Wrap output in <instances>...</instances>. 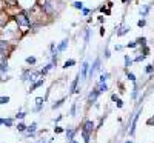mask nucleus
Segmentation results:
<instances>
[{
	"mask_svg": "<svg viewBox=\"0 0 154 143\" xmlns=\"http://www.w3.org/2000/svg\"><path fill=\"white\" fill-rule=\"evenodd\" d=\"M109 79V72H105V74H102L100 75V79H99V83H105V80Z\"/></svg>",
	"mask_w": 154,
	"mask_h": 143,
	"instance_id": "nucleus-27",
	"label": "nucleus"
},
{
	"mask_svg": "<svg viewBox=\"0 0 154 143\" xmlns=\"http://www.w3.org/2000/svg\"><path fill=\"white\" fill-rule=\"evenodd\" d=\"M6 103H9V97L3 96V97H0V105H6Z\"/></svg>",
	"mask_w": 154,
	"mask_h": 143,
	"instance_id": "nucleus-31",
	"label": "nucleus"
},
{
	"mask_svg": "<svg viewBox=\"0 0 154 143\" xmlns=\"http://www.w3.org/2000/svg\"><path fill=\"white\" fill-rule=\"evenodd\" d=\"M3 120H5V119H0V126H2V125H3Z\"/></svg>",
	"mask_w": 154,
	"mask_h": 143,
	"instance_id": "nucleus-47",
	"label": "nucleus"
},
{
	"mask_svg": "<svg viewBox=\"0 0 154 143\" xmlns=\"http://www.w3.org/2000/svg\"><path fill=\"white\" fill-rule=\"evenodd\" d=\"M149 9H151V6L149 5H143L142 8H140V16H142L143 19L148 16V12H149Z\"/></svg>",
	"mask_w": 154,
	"mask_h": 143,
	"instance_id": "nucleus-16",
	"label": "nucleus"
},
{
	"mask_svg": "<svg viewBox=\"0 0 154 143\" xmlns=\"http://www.w3.org/2000/svg\"><path fill=\"white\" fill-rule=\"evenodd\" d=\"M74 65H75V60H66L65 62V65H63V68H65V69H68V68H71V66H74Z\"/></svg>",
	"mask_w": 154,
	"mask_h": 143,
	"instance_id": "nucleus-24",
	"label": "nucleus"
},
{
	"mask_svg": "<svg viewBox=\"0 0 154 143\" xmlns=\"http://www.w3.org/2000/svg\"><path fill=\"white\" fill-rule=\"evenodd\" d=\"M74 134H75V129H72V128L66 129V138H68V141L74 140Z\"/></svg>",
	"mask_w": 154,
	"mask_h": 143,
	"instance_id": "nucleus-17",
	"label": "nucleus"
},
{
	"mask_svg": "<svg viewBox=\"0 0 154 143\" xmlns=\"http://www.w3.org/2000/svg\"><path fill=\"white\" fill-rule=\"evenodd\" d=\"M43 102H45L43 97H37V99H35V108H34L32 111H34V112H38V111H40V109L43 108Z\"/></svg>",
	"mask_w": 154,
	"mask_h": 143,
	"instance_id": "nucleus-9",
	"label": "nucleus"
},
{
	"mask_svg": "<svg viewBox=\"0 0 154 143\" xmlns=\"http://www.w3.org/2000/svg\"><path fill=\"white\" fill-rule=\"evenodd\" d=\"M16 128H17V131H19V132H26V125L22 123V122H20V123H17V126H16Z\"/></svg>",
	"mask_w": 154,
	"mask_h": 143,
	"instance_id": "nucleus-22",
	"label": "nucleus"
},
{
	"mask_svg": "<svg viewBox=\"0 0 154 143\" xmlns=\"http://www.w3.org/2000/svg\"><path fill=\"white\" fill-rule=\"evenodd\" d=\"M68 43H69V40L68 38H65V40H62V43L56 48V53H63V51H65L66 48H68Z\"/></svg>",
	"mask_w": 154,
	"mask_h": 143,
	"instance_id": "nucleus-11",
	"label": "nucleus"
},
{
	"mask_svg": "<svg viewBox=\"0 0 154 143\" xmlns=\"http://www.w3.org/2000/svg\"><path fill=\"white\" fill-rule=\"evenodd\" d=\"M43 79H38V80H35V82H32V85H31V88H29V93H32V91H35L37 88H40L42 85H43Z\"/></svg>",
	"mask_w": 154,
	"mask_h": 143,
	"instance_id": "nucleus-13",
	"label": "nucleus"
},
{
	"mask_svg": "<svg viewBox=\"0 0 154 143\" xmlns=\"http://www.w3.org/2000/svg\"><path fill=\"white\" fill-rule=\"evenodd\" d=\"M82 137H83V141H85V143H89V141H91V134L86 132V131H83V129H82Z\"/></svg>",
	"mask_w": 154,
	"mask_h": 143,
	"instance_id": "nucleus-18",
	"label": "nucleus"
},
{
	"mask_svg": "<svg viewBox=\"0 0 154 143\" xmlns=\"http://www.w3.org/2000/svg\"><path fill=\"white\" fill-rule=\"evenodd\" d=\"M145 57H146V56H145V54H142V56H137V57H136L134 60H136V62H142V60H143Z\"/></svg>",
	"mask_w": 154,
	"mask_h": 143,
	"instance_id": "nucleus-41",
	"label": "nucleus"
},
{
	"mask_svg": "<svg viewBox=\"0 0 154 143\" xmlns=\"http://www.w3.org/2000/svg\"><path fill=\"white\" fill-rule=\"evenodd\" d=\"M89 14H91V9H89V8H83V9H82V16L86 17V16H89Z\"/></svg>",
	"mask_w": 154,
	"mask_h": 143,
	"instance_id": "nucleus-36",
	"label": "nucleus"
},
{
	"mask_svg": "<svg viewBox=\"0 0 154 143\" xmlns=\"http://www.w3.org/2000/svg\"><path fill=\"white\" fill-rule=\"evenodd\" d=\"M14 22H16V25L19 26V29H20L22 32H26V31L31 28V23H32L31 17H29L25 11L17 12V14L14 16Z\"/></svg>",
	"mask_w": 154,
	"mask_h": 143,
	"instance_id": "nucleus-1",
	"label": "nucleus"
},
{
	"mask_svg": "<svg viewBox=\"0 0 154 143\" xmlns=\"http://www.w3.org/2000/svg\"><path fill=\"white\" fill-rule=\"evenodd\" d=\"M126 46H128V48H136V46H137V42H130Z\"/></svg>",
	"mask_w": 154,
	"mask_h": 143,
	"instance_id": "nucleus-43",
	"label": "nucleus"
},
{
	"mask_svg": "<svg viewBox=\"0 0 154 143\" xmlns=\"http://www.w3.org/2000/svg\"><path fill=\"white\" fill-rule=\"evenodd\" d=\"M75 111H77V103H74V105H72V108H71V117H74L75 115Z\"/></svg>",
	"mask_w": 154,
	"mask_h": 143,
	"instance_id": "nucleus-39",
	"label": "nucleus"
},
{
	"mask_svg": "<svg viewBox=\"0 0 154 143\" xmlns=\"http://www.w3.org/2000/svg\"><path fill=\"white\" fill-rule=\"evenodd\" d=\"M53 66H54V63H53V62H51V63H48L46 66H45V68H43V69L40 71V74H42V75H45V74H46L48 71H51V69H53Z\"/></svg>",
	"mask_w": 154,
	"mask_h": 143,
	"instance_id": "nucleus-19",
	"label": "nucleus"
},
{
	"mask_svg": "<svg viewBox=\"0 0 154 143\" xmlns=\"http://www.w3.org/2000/svg\"><path fill=\"white\" fill-rule=\"evenodd\" d=\"M99 94H100V93H99V89H97V88H94V89H93V93L89 94V97H88V99H89V103H94V102L97 100Z\"/></svg>",
	"mask_w": 154,
	"mask_h": 143,
	"instance_id": "nucleus-15",
	"label": "nucleus"
},
{
	"mask_svg": "<svg viewBox=\"0 0 154 143\" xmlns=\"http://www.w3.org/2000/svg\"><path fill=\"white\" fill-rule=\"evenodd\" d=\"M100 23H103V16H99V19H97Z\"/></svg>",
	"mask_w": 154,
	"mask_h": 143,
	"instance_id": "nucleus-45",
	"label": "nucleus"
},
{
	"mask_svg": "<svg viewBox=\"0 0 154 143\" xmlns=\"http://www.w3.org/2000/svg\"><path fill=\"white\" fill-rule=\"evenodd\" d=\"M116 105H117V108H122L123 106V102L120 99H117V100H116Z\"/></svg>",
	"mask_w": 154,
	"mask_h": 143,
	"instance_id": "nucleus-42",
	"label": "nucleus"
},
{
	"mask_svg": "<svg viewBox=\"0 0 154 143\" xmlns=\"http://www.w3.org/2000/svg\"><path fill=\"white\" fill-rule=\"evenodd\" d=\"M88 72H89V63L88 62H83L82 63V72H80V77H82L83 80L88 77Z\"/></svg>",
	"mask_w": 154,
	"mask_h": 143,
	"instance_id": "nucleus-6",
	"label": "nucleus"
},
{
	"mask_svg": "<svg viewBox=\"0 0 154 143\" xmlns=\"http://www.w3.org/2000/svg\"><path fill=\"white\" fill-rule=\"evenodd\" d=\"M54 132H56V134L63 132V128H62V126H56V128H54Z\"/></svg>",
	"mask_w": 154,
	"mask_h": 143,
	"instance_id": "nucleus-40",
	"label": "nucleus"
},
{
	"mask_svg": "<svg viewBox=\"0 0 154 143\" xmlns=\"http://www.w3.org/2000/svg\"><path fill=\"white\" fill-rule=\"evenodd\" d=\"M126 77H128V80H131V82H136V75H134L133 72H130V71H128V72H126Z\"/></svg>",
	"mask_w": 154,
	"mask_h": 143,
	"instance_id": "nucleus-33",
	"label": "nucleus"
},
{
	"mask_svg": "<svg viewBox=\"0 0 154 143\" xmlns=\"http://www.w3.org/2000/svg\"><path fill=\"white\" fill-rule=\"evenodd\" d=\"M63 102H65V99H60V100H57L54 105H53V109H57V108H60L62 105H63Z\"/></svg>",
	"mask_w": 154,
	"mask_h": 143,
	"instance_id": "nucleus-29",
	"label": "nucleus"
},
{
	"mask_svg": "<svg viewBox=\"0 0 154 143\" xmlns=\"http://www.w3.org/2000/svg\"><path fill=\"white\" fill-rule=\"evenodd\" d=\"M136 42H137V45H142V46H145V45H146V38H145V37H139Z\"/></svg>",
	"mask_w": 154,
	"mask_h": 143,
	"instance_id": "nucleus-30",
	"label": "nucleus"
},
{
	"mask_svg": "<svg viewBox=\"0 0 154 143\" xmlns=\"http://www.w3.org/2000/svg\"><path fill=\"white\" fill-rule=\"evenodd\" d=\"M99 68H100V59H96V62L93 63V66H89V72H88V75H89V77H93L94 72H96Z\"/></svg>",
	"mask_w": 154,
	"mask_h": 143,
	"instance_id": "nucleus-5",
	"label": "nucleus"
},
{
	"mask_svg": "<svg viewBox=\"0 0 154 143\" xmlns=\"http://www.w3.org/2000/svg\"><path fill=\"white\" fill-rule=\"evenodd\" d=\"M89 32H91V31H89V28H86L85 29V43L89 42Z\"/></svg>",
	"mask_w": 154,
	"mask_h": 143,
	"instance_id": "nucleus-37",
	"label": "nucleus"
},
{
	"mask_svg": "<svg viewBox=\"0 0 154 143\" xmlns=\"http://www.w3.org/2000/svg\"><path fill=\"white\" fill-rule=\"evenodd\" d=\"M35 62H37L35 57H32V56H31V57H26V63H28V65H35Z\"/></svg>",
	"mask_w": 154,
	"mask_h": 143,
	"instance_id": "nucleus-35",
	"label": "nucleus"
},
{
	"mask_svg": "<svg viewBox=\"0 0 154 143\" xmlns=\"http://www.w3.org/2000/svg\"><path fill=\"white\" fill-rule=\"evenodd\" d=\"M114 48H116V51H120V49H122V46H120V45H116Z\"/></svg>",
	"mask_w": 154,
	"mask_h": 143,
	"instance_id": "nucleus-46",
	"label": "nucleus"
},
{
	"mask_svg": "<svg viewBox=\"0 0 154 143\" xmlns=\"http://www.w3.org/2000/svg\"><path fill=\"white\" fill-rule=\"evenodd\" d=\"M40 75H42V74H40V71H31V72H29V77H28V80L32 83V82H35Z\"/></svg>",
	"mask_w": 154,
	"mask_h": 143,
	"instance_id": "nucleus-14",
	"label": "nucleus"
},
{
	"mask_svg": "<svg viewBox=\"0 0 154 143\" xmlns=\"http://www.w3.org/2000/svg\"><path fill=\"white\" fill-rule=\"evenodd\" d=\"M140 112H142V111H140L139 109V112L134 115V119H133V123H131V129H130V134L131 135H134V132H136V125H137V120H139V115H140Z\"/></svg>",
	"mask_w": 154,
	"mask_h": 143,
	"instance_id": "nucleus-10",
	"label": "nucleus"
},
{
	"mask_svg": "<svg viewBox=\"0 0 154 143\" xmlns=\"http://www.w3.org/2000/svg\"><path fill=\"white\" fill-rule=\"evenodd\" d=\"M69 143H79V141H75V140H71V141H69Z\"/></svg>",
	"mask_w": 154,
	"mask_h": 143,
	"instance_id": "nucleus-48",
	"label": "nucleus"
},
{
	"mask_svg": "<svg viewBox=\"0 0 154 143\" xmlns=\"http://www.w3.org/2000/svg\"><path fill=\"white\" fill-rule=\"evenodd\" d=\"M130 29H131L130 26H120V31H117V35H119V37H122V35H125Z\"/></svg>",
	"mask_w": 154,
	"mask_h": 143,
	"instance_id": "nucleus-20",
	"label": "nucleus"
},
{
	"mask_svg": "<svg viewBox=\"0 0 154 143\" xmlns=\"http://www.w3.org/2000/svg\"><path fill=\"white\" fill-rule=\"evenodd\" d=\"M128 2H131V0H128Z\"/></svg>",
	"mask_w": 154,
	"mask_h": 143,
	"instance_id": "nucleus-50",
	"label": "nucleus"
},
{
	"mask_svg": "<svg viewBox=\"0 0 154 143\" xmlns=\"http://www.w3.org/2000/svg\"><path fill=\"white\" fill-rule=\"evenodd\" d=\"M38 8H40V11L43 12L45 16H54V12H56L54 0H40Z\"/></svg>",
	"mask_w": 154,
	"mask_h": 143,
	"instance_id": "nucleus-2",
	"label": "nucleus"
},
{
	"mask_svg": "<svg viewBox=\"0 0 154 143\" xmlns=\"http://www.w3.org/2000/svg\"><path fill=\"white\" fill-rule=\"evenodd\" d=\"M72 8H75V9H83L85 6H83V2H79V0H75V2H72Z\"/></svg>",
	"mask_w": 154,
	"mask_h": 143,
	"instance_id": "nucleus-21",
	"label": "nucleus"
},
{
	"mask_svg": "<svg viewBox=\"0 0 154 143\" xmlns=\"http://www.w3.org/2000/svg\"><path fill=\"white\" fill-rule=\"evenodd\" d=\"M131 65H133V60L128 57V56H125V66L128 68V66H131Z\"/></svg>",
	"mask_w": 154,
	"mask_h": 143,
	"instance_id": "nucleus-34",
	"label": "nucleus"
},
{
	"mask_svg": "<svg viewBox=\"0 0 154 143\" xmlns=\"http://www.w3.org/2000/svg\"><path fill=\"white\" fill-rule=\"evenodd\" d=\"M25 117H26V112H23V111H19V112L16 114V119H17V120H23Z\"/></svg>",
	"mask_w": 154,
	"mask_h": 143,
	"instance_id": "nucleus-28",
	"label": "nucleus"
},
{
	"mask_svg": "<svg viewBox=\"0 0 154 143\" xmlns=\"http://www.w3.org/2000/svg\"><path fill=\"white\" fill-rule=\"evenodd\" d=\"M152 117H154V115H152Z\"/></svg>",
	"mask_w": 154,
	"mask_h": 143,
	"instance_id": "nucleus-51",
	"label": "nucleus"
},
{
	"mask_svg": "<svg viewBox=\"0 0 154 143\" xmlns=\"http://www.w3.org/2000/svg\"><path fill=\"white\" fill-rule=\"evenodd\" d=\"M35 131H37V123H35V122L31 123L29 126H26V135H34Z\"/></svg>",
	"mask_w": 154,
	"mask_h": 143,
	"instance_id": "nucleus-12",
	"label": "nucleus"
},
{
	"mask_svg": "<svg viewBox=\"0 0 154 143\" xmlns=\"http://www.w3.org/2000/svg\"><path fill=\"white\" fill-rule=\"evenodd\" d=\"M82 129H83V131H86V132H89V134H93V131H94L93 120H85L83 125H82Z\"/></svg>",
	"mask_w": 154,
	"mask_h": 143,
	"instance_id": "nucleus-4",
	"label": "nucleus"
},
{
	"mask_svg": "<svg viewBox=\"0 0 154 143\" xmlns=\"http://www.w3.org/2000/svg\"><path fill=\"white\" fill-rule=\"evenodd\" d=\"M117 99H119V97L116 96V94H112V96H111V100H112V102H116V100H117Z\"/></svg>",
	"mask_w": 154,
	"mask_h": 143,
	"instance_id": "nucleus-44",
	"label": "nucleus"
},
{
	"mask_svg": "<svg viewBox=\"0 0 154 143\" xmlns=\"http://www.w3.org/2000/svg\"><path fill=\"white\" fill-rule=\"evenodd\" d=\"M145 25H146V20H145L143 17H142V19H140L139 22H137V26H139V28H143V26H145Z\"/></svg>",
	"mask_w": 154,
	"mask_h": 143,
	"instance_id": "nucleus-32",
	"label": "nucleus"
},
{
	"mask_svg": "<svg viewBox=\"0 0 154 143\" xmlns=\"http://www.w3.org/2000/svg\"><path fill=\"white\" fill-rule=\"evenodd\" d=\"M125 143H133V141H131V140H126V141H125Z\"/></svg>",
	"mask_w": 154,
	"mask_h": 143,
	"instance_id": "nucleus-49",
	"label": "nucleus"
},
{
	"mask_svg": "<svg viewBox=\"0 0 154 143\" xmlns=\"http://www.w3.org/2000/svg\"><path fill=\"white\" fill-rule=\"evenodd\" d=\"M97 89H99V93L102 94V93H106V91H108V86H106V83H100L97 86Z\"/></svg>",
	"mask_w": 154,
	"mask_h": 143,
	"instance_id": "nucleus-23",
	"label": "nucleus"
},
{
	"mask_svg": "<svg viewBox=\"0 0 154 143\" xmlns=\"http://www.w3.org/2000/svg\"><path fill=\"white\" fill-rule=\"evenodd\" d=\"M5 5H6V6H11V8H14V6H17L19 3H17V0H5Z\"/></svg>",
	"mask_w": 154,
	"mask_h": 143,
	"instance_id": "nucleus-25",
	"label": "nucleus"
},
{
	"mask_svg": "<svg viewBox=\"0 0 154 143\" xmlns=\"http://www.w3.org/2000/svg\"><path fill=\"white\" fill-rule=\"evenodd\" d=\"M79 79H80V74L75 77V79L72 80V83H71V86H69V93H79V89H77V85H79Z\"/></svg>",
	"mask_w": 154,
	"mask_h": 143,
	"instance_id": "nucleus-8",
	"label": "nucleus"
},
{
	"mask_svg": "<svg viewBox=\"0 0 154 143\" xmlns=\"http://www.w3.org/2000/svg\"><path fill=\"white\" fill-rule=\"evenodd\" d=\"M3 125H5L6 128H12V125H14V120H12V119H5V120H3Z\"/></svg>",
	"mask_w": 154,
	"mask_h": 143,
	"instance_id": "nucleus-26",
	"label": "nucleus"
},
{
	"mask_svg": "<svg viewBox=\"0 0 154 143\" xmlns=\"http://www.w3.org/2000/svg\"><path fill=\"white\" fill-rule=\"evenodd\" d=\"M145 71H146V74H152L154 72V66L152 65H148V66L145 68Z\"/></svg>",
	"mask_w": 154,
	"mask_h": 143,
	"instance_id": "nucleus-38",
	"label": "nucleus"
},
{
	"mask_svg": "<svg viewBox=\"0 0 154 143\" xmlns=\"http://www.w3.org/2000/svg\"><path fill=\"white\" fill-rule=\"evenodd\" d=\"M0 72H2V74L8 72V60L3 56H2V59H0Z\"/></svg>",
	"mask_w": 154,
	"mask_h": 143,
	"instance_id": "nucleus-7",
	"label": "nucleus"
},
{
	"mask_svg": "<svg viewBox=\"0 0 154 143\" xmlns=\"http://www.w3.org/2000/svg\"><path fill=\"white\" fill-rule=\"evenodd\" d=\"M9 51H12L11 42L6 40V38H0V54H2L3 57H6L9 54Z\"/></svg>",
	"mask_w": 154,
	"mask_h": 143,
	"instance_id": "nucleus-3",
	"label": "nucleus"
}]
</instances>
